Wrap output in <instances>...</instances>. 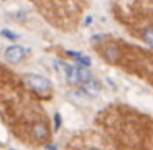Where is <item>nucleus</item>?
<instances>
[{
	"mask_svg": "<svg viewBox=\"0 0 153 150\" xmlns=\"http://www.w3.org/2000/svg\"><path fill=\"white\" fill-rule=\"evenodd\" d=\"M23 83L27 84L28 89H31L38 96H50L51 91H53L50 79H46L45 76H40V74H35V73L23 74Z\"/></svg>",
	"mask_w": 153,
	"mask_h": 150,
	"instance_id": "1",
	"label": "nucleus"
},
{
	"mask_svg": "<svg viewBox=\"0 0 153 150\" xmlns=\"http://www.w3.org/2000/svg\"><path fill=\"white\" fill-rule=\"evenodd\" d=\"M5 60L8 61V63L12 64H17L20 63V61L25 60V56H27V50H25L23 46H18V45H12V46H8L7 50H5Z\"/></svg>",
	"mask_w": 153,
	"mask_h": 150,
	"instance_id": "2",
	"label": "nucleus"
},
{
	"mask_svg": "<svg viewBox=\"0 0 153 150\" xmlns=\"http://www.w3.org/2000/svg\"><path fill=\"white\" fill-rule=\"evenodd\" d=\"M31 137H33L36 142H46L50 139V129L45 122H35L30 129Z\"/></svg>",
	"mask_w": 153,
	"mask_h": 150,
	"instance_id": "3",
	"label": "nucleus"
},
{
	"mask_svg": "<svg viewBox=\"0 0 153 150\" xmlns=\"http://www.w3.org/2000/svg\"><path fill=\"white\" fill-rule=\"evenodd\" d=\"M63 69H64V74H66L68 83L73 84V86H81L79 66H76V64H69V63H63Z\"/></svg>",
	"mask_w": 153,
	"mask_h": 150,
	"instance_id": "4",
	"label": "nucleus"
},
{
	"mask_svg": "<svg viewBox=\"0 0 153 150\" xmlns=\"http://www.w3.org/2000/svg\"><path fill=\"white\" fill-rule=\"evenodd\" d=\"M81 89H82V93L84 94H87V96H97L99 94V91H100V83L97 79H89V81H86L84 84H81Z\"/></svg>",
	"mask_w": 153,
	"mask_h": 150,
	"instance_id": "5",
	"label": "nucleus"
},
{
	"mask_svg": "<svg viewBox=\"0 0 153 150\" xmlns=\"http://www.w3.org/2000/svg\"><path fill=\"white\" fill-rule=\"evenodd\" d=\"M68 54H69L71 58H74V60L79 63V66H84V68H89L91 66V58L86 56V54L79 53V51H68Z\"/></svg>",
	"mask_w": 153,
	"mask_h": 150,
	"instance_id": "6",
	"label": "nucleus"
},
{
	"mask_svg": "<svg viewBox=\"0 0 153 150\" xmlns=\"http://www.w3.org/2000/svg\"><path fill=\"white\" fill-rule=\"evenodd\" d=\"M104 56L107 58L109 61H115L117 60V56H119V51H117V48L115 46H107L105 50H104Z\"/></svg>",
	"mask_w": 153,
	"mask_h": 150,
	"instance_id": "7",
	"label": "nucleus"
},
{
	"mask_svg": "<svg viewBox=\"0 0 153 150\" xmlns=\"http://www.w3.org/2000/svg\"><path fill=\"white\" fill-rule=\"evenodd\" d=\"M142 37H143V40H145L146 43H148V45H152V46H153V30H152V28H148V30H145V31H143V33H142Z\"/></svg>",
	"mask_w": 153,
	"mask_h": 150,
	"instance_id": "8",
	"label": "nucleus"
},
{
	"mask_svg": "<svg viewBox=\"0 0 153 150\" xmlns=\"http://www.w3.org/2000/svg\"><path fill=\"white\" fill-rule=\"evenodd\" d=\"M2 35H4L5 38H8V40H12V41H13V40H17V38H18V35L12 33L10 30H4V31H2Z\"/></svg>",
	"mask_w": 153,
	"mask_h": 150,
	"instance_id": "9",
	"label": "nucleus"
},
{
	"mask_svg": "<svg viewBox=\"0 0 153 150\" xmlns=\"http://www.w3.org/2000/svg\"><path fill=\"white\" fill-rule=\"evenodd\" d=\"M61 127V114H54V130Z\"/></svg>",
	"mask_w": 153,
	"mask_h": 150,
	"instance_id": "10",
	"label": "nucleus"
},
{
	"mask_svg": "<svg viewBox=\"0 0 153 150\" xmlns=\"http://www.w3.org/2000/svg\"><path fill=\"white\" fill-rule=\"evenodd\" d=\"M46 150H56V145H54V143H48Z\"/></svg>",
	"mask_w": 153,
	"mask_h": 150,
	"instance_id": "11",
	"label": "nucleus"
}]
</instances>
